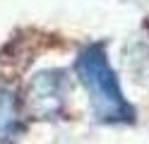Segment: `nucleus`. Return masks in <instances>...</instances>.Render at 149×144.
Listing matches in <instances>:
<instances>
[{
	"label": "nucleus",
	"mask_w": 149,
	"mask_h": 144,
	"mask_svg": "<svg viewBox=\"0 0 149 144\" xmlns=\"http://www.w3.org/2000/svg\"><path fill=\"white\" fill-rule=\"evenodd\" d=\"M19 127V111H17L15 94L0 89V142L10 139Z\"/></svg>",
	"instance_id": "3"
},
{
	"label": "nucleus",
	"mask_w": 149,
	"mask_h": 144,
	"mask_svg": "<svg viewBox=\"0 0 149 144\" xmlns=\"http://www.w3.org/2000/svg\"><path fill=\"white\" fill-rule=\"evenodd\" d=\"M82 84L87 86L91 108H94L96 118L106 122H125L132 115V108L127 106V101L120 94V86L116 82V74L111 70V65L106 60L104 48L91 46L84 48L79 53L77 63H74Z\"/></svg>",
	"instance_id": "1"
},
{
	"label": "nucleus",
	"mask_w": 149,
	"mask_h": 144,
	"mask_svg": "<svg viewBox=\"0 0 149 144\" xmlns=\"http://www.w3.org/2000/svg\"><path fill=\"white\" fill-rule=\"evenodd\" d=\"M65 101V77L60 72H41L29 84V106L39 118H51Z\"/></svg>",
	"instance_id": "2"
}]
</instances>
